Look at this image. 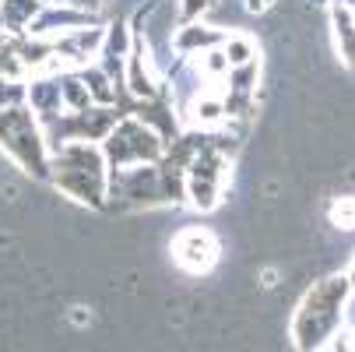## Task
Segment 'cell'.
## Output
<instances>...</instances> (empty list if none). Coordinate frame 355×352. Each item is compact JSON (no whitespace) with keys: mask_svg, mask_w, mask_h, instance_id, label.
<instances>
[{"mask_svg":"<svg viewBox=\"0 0 355 352\" xmlns=\"http://www.w3.org/2000/svg\"><path fill=\"white\" fill-rule=\"evenodd\" d=\"M243 8H246V15H264L275 8V0H243Z\"/></svg>","mask_w":355,"mask_h":352,"instance_id":"16","label":"cell"},{"mask_svg":"<svg viewBox=\"0 0 355 352\" xmlns=\"http://www.w3.org/2000/svg\"><path fill=\"white\" fill-rule=\"evenodd\" d=\"M331 4H345V8H352V11H355V0H331Z\"/></svg>","mask_w":355,"mask_h":352,"instance_id":"18","label":"cell"},{"mask_svg":"<svg viewBox=\"0 0 355 352\" xmlns=\"http://www.w3.org/2000/svg\"><path fill=\"white\" fill-rule=\"evenodd\" d=\"M110 201L116 208L162 205L166 190H162L159 162H144V166H130V169H110Z\"/></svg>","mask_w":355,"mask_h":352,"instance_id":"6","label":"cell"},{"mask_svg":"<svg viewBox=\"0 0 355 352\" xmlns=\"http://www.w3.org/2000/svg\"><path fill=\"white\" fill-rule=\"evenodd\" d=\"M348 282H352V289H355V265H352V271H348Z\"/></svg>","mask_w":355,"mask_h":352,"instance_id":"19","label":"cell"},{"mask_svg":"<svg viewBox=\"0 0 355 352\" xmlns=\"http://www.w3.org/2000/svg\"><path fill=\"white\" fill-rule=\"evenodd\" d=\"M331 32L334 46L348 67H355V11L345 4H331Z\"/></svg>","mask_w":355,"mask_h":352,"instance_id":"10","label":"cell"},{"mask_svg":"<svg viewBox=\"0 0 355 352\" xmlns=\"http://www.w3.org/2000/svg\"><path fill=\"white\" fill-rule=\"evenodd\" d=\"M327 219H331V226L352 233V229H355V197H352V194L334 197V201H331V208H327Z\"/></svg>","mask_w":355,"mask_h":352,"instance_id":"14","label":"cell"},{"mask_svg":"<svg viewBox=\"0 0 355 352\" xmlns=\"http://www.w3.org/2000/svg\"><path fill=\"white\" fill-rule=\"evenodd\" d=\"M222 49H225V57H229V67H243V64L257 60V46H253L250 35H225Z\"/></svg>","mask_w":355,"mask_h":352,"instance_id":"13","label":"cell"},{"mask_svg":"<svg viewBox=\"0 0 355 352\" xmlns=\"http://www.w3.org/2000/svg\"><path fill=\"white\" fill-rule=\"evenodd\" d=\"M352 292L355 289H352L348 275H331V278L317 282L299 299V307L292 314V328H288L292 345L299 352H320L324 345H331L341 335Z\"/></svg>","mask_w":355,"mask_h":352,"instance_id":"1","label":"cell"},{"mask_svg":"<svg viewBox=\"0 0 355 352\" xmlns=\"http://www.w3.org/2000/svg\"><path fill=\"white\" fill-rule=\"evenodd\" d=\"M225 180H229L225 152L215 148L211 141H205V148H200V152L193 156V162L187 166V201L200 212H211L222 201Z\"/></svg>","mask_w":355,"mask_h":352,"instance_id":"5","label":"cell"},{"mask_svg":"<svg viewBox=\"0 0 355 352\" xmlns=\"http://www.w3.org/2000/svg\"><path fill=\"white\" fill-rule=\"evenodd\" d=\"M60 95H64V106H67V113H81V110H92L95 103H92V92H88V85H85V78H81V71H60Z\"/></svg>","mask_w":355,"mask_h":352,"instance_id":"12","label":"cell"},{"mask_svg":"<svg viewBox=\"0 0 355 352\" xmlns=\"http://www.w3.org/2000/svg\"><path fill=\"white\" fill-rule=\"evenodd\" d=\"M25 106V85L15 78H0V110Z\"/></svg>","mask_w":355,"mask_h":352,"instance_id":"15","label":"cell"},{"mask_svg":"<svg viewBox=\"0 0 355 352\" xmlns=\"http://www.w3.org/2000/svg\"><path fill=\"white\" fill-rule=\"evenodd\" d=\"M39 4H67V0H39Z\"/></svg>","mask_w":355,"mask_h":352,"instance_id":"20","label":"cell"},{"mask_svg":"<svg viewBox=\"0 0 355 352\" xmlns=\"http://www.w3.org/2000/svg\"><path fill=\"white\" fill-rule=\"evenodd\" d=\"M103 156H106L110 169H130V166H144V162H162L166 137L155 127H148L141 117H120L113 134L103 141Z\"/></svg>","mask_w":355,"mask_h":352,"instance_id":"4","label":"cell"},{"mask_svg":"<svg viewBox=\"0 0 355 352\" xmlns=\"http://www.w3.org/2000/svg\"><path fill=\"white\" fill-rule=\"evenodd\" d=\"M222 42H225L222 28L205 25V22H183V28H176L173 49L180 57H205V53H211V49H218Z\"/></svg>","mask_w":355,"mask_h":352,"instance_id":"9","label":"cell"},{"mask_svg":"<svg viewBox=\"0 0 355 352\" xmlns=\"http://www.w3.org/2000/svg\"><path fill=\"white\" fill-rule=\"evenodd\" d=\"M25 106L35 113L39 124H49V120H57L60 113H67L64 95H60V81L57 78H32L25 85Z\"/></svg>","mask_w":355,"mask_h":352,"instance_id":"8","label":"cell"},{"mask_svg":"<svg viewBox=\"0 0 355 352\" xmlns=\"http://www.w3.org/2000/svg\"><path fill=\"white\" fill-rule=\"evenodd\" d=\"M39 11H42L39 0H0V22H4V32L8 35H25Z\"/></svg>","mask_w":355,"mask_h":352,"instance_id":"11","label":"cell"},{"mask_svg":"<svg viewBox=\"0 0 355 352\" xmlns=\"http://www.w3.org/2000/svg\"><path fill=\"white\" fill-rule=\"evenodd\" d=\"M345 324H352V328H355V292H352V299H348V310H345Z\"/></svg>","mask_w":355,"mask_h":352,"instance_id":"17","label":"cell"},{"mask_svg":"<svg viewBox=\"0 0 355 352\" xmlns=\"http://www.w3.org/2000/svg\"><path fill=\"white\" fill-rule=\"evenodd\" d=\"M49 180L81 205L103 208L110 197V162L103 156V144L71 141L49 152Z\"/></svg>","mask_w":355,"mask_h":352,"instance_id":"2","label":"cell"},{"mask_svg":"<svg viewBox=\"0 0 355 352\" xmlns=\"http://www.w3.org/2000/svg\"><path fill=\"white\" fill-rule=\"evenodd\" d=\"M0 148L32 176L49 180V144L42 134V124L28 106L0 110Z\"/></svg>","mask_w":355,"mask_h":352,"instance_id":"3","label":"cell"},{"mask_svg":"<svg viewBox=\"0 0 355 352\" xmlns=\"http://www.w3.org/2000/svg\"><path fill=\"white\" fill-rule=\"evenodd\" d=\"M169 250H173V261H176L187 275H208V271L218 265V254H222L215 233L205 229V226H183V229L173 236Z\"/></svg>","mask_w":355,"mask_h":352,"instance_id":"7","label":"cell"}]
</instances>
